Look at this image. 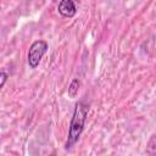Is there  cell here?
<instances>
[{"label":"cell","mask_w":156,"mask_h":156,"mask_svg":"<svg viewBox=\"0 0 156 156\" xmlns=\"http://www.w3.org/2000/svg\"><path fill=\"white\" fill-rule=\"evenodd\" d=\"M88 112H89V105H87L83 101H78L74 106L73 110V115L71 118V123H69V129H68V136H67V141H66V149H71L72 146L76 145V143L79 140L80 134L84 129V124L88 117Z\"/></svg>","instance_id":"6da1fadb"},{"label":"cell","mask_w":156,"mask_h":156,"mask_svg":"<svg viewBox=\"0 0 156 156\" xmlns=\"http://www.w3.org/2000/svg\"><path fill=\"white\" fill-rule=\"evenodd\" d=\"M49 49V44L45 40H35L32 43V45L29 46L28 50V55H27V61H28V66L30 68H37L43 58V56L46 54Z\"/></svg>","instance_id":"7a4b0ae2"},{"label":"cell","mask_w":156,"mask_h":156,"mask_svg":"<svg viewBox=\"0 0 156 156\" xmlns=\"http://www.w3.org/2000/svg\"><path fill=\"white\" fill-rule=\"evenodd\" d=\"M58 13L65 18H72L77 13L76 0H60L57 6Z\"/></svg>","instance_id":"3957f363"},{"label":"cell","mask_w":156,"mask_h":156,"mask_svg":"<svg viewBox=\"0 0 156 156\" xmlns=\"http://www.w3.org/2000/svg\"><path fill=\"white\" fill-rule=\"evenodd\" d=\"M79 87H80V82H79V79H77V78H74L72 82H71V84H69V87H68V96L69 98H76L77 96V94H78V90H79Z\"/></svg>","instance_id":"277c9868"},{"label":"cell","mask_w":156,"mask_h":156,"mask_svg":"<svg viewBox=\"0 0 156 156\" xmlns=\"http://www.w3.org/2000/svg\"><path fill=\"white\" fill-rule=\"evenodd\" d=\"M155 152H156V136L152 135L150 141H149V144H147V154L154 155Z\"/></svg>","instance_id":"5b68a950"},{"label":"cell","mask_w":156,"mask_h":156,"mask_svg":"<svg viewBox=\"0 0 156 156\" xmlns=\"http://www.w3.org/2000/svg\"><path fill=\"white\" fill-rule=\"evenodd\" d=\"M7 78H9V74L4 71H0V90L4 88L5 83L7 82Z\"/></svg>","instance_id":"8992f818"}]
</instances>
